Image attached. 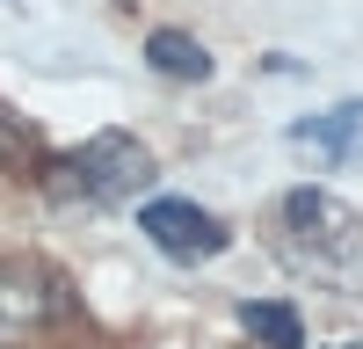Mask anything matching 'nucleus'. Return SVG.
Instances as JSON below:
<instances>
[{
	"mask_svg": "<svg viewBox=\"0 0 363 349\" xmlns=\"http://www.w3.org/2000/svg\"><path fill=\"white\" fill-rule=\"evenodd\" d=\"M269 240L298 277H313L327 291H356L363 284V218L327 189H291L269 211Z\"/></svg>",
	"mask_w": 363,
	"mask_h": 349,
	"instance_id": "1",
	"label": "nucleus"
},
{
	"mask_svg": "<svg viewBox=\"0 0 363 349\" xmlns=\"http://www.w3.org/2000/svg\"><path fill=\"white\" fill-rule=\"evenodd\" d=\"M240 328H247L262 349H306V320H298V306H277V299H247V306H240Z\"/></svg>",
	"mask_w": 363,
	"mask_h": 349,
	"instance_id": "7",
	"label": "nucleus"
},
{
	"mask_svg": "<svg viewBox=\"0 0 363 349\" xmlns=\"http://www.w3.org/2000/svg\"><path fill=\"white\" fill-rule=\"evenodd\" d=\"M58 291L44 270H29V262H0V349H29L44 328H51V313H58Z\"/></svg>",
	"mask_w": 363,
	"mask_h": 349,
	"instance_id": "4",
	"label": "nucleus"
},
{
	"mask_svg": "<svg viewBox=\"0 0 363 349\" xmlns=\"http://www.w3.org/2000/svg\"><path fill=\"white\" fill-rule=\"evenodd\" d=\"M138 226H145V240H153L167 262H218L225 255V218H211L203 204H189V196H145L138 204Z\"/></svg>",
	"mask_w": 363,
	"mask_h": 349,
	"instance_id": "3",
	"label": "nucleus"
},
{
	"mask_svg": "<svg viewBox=\"0 0 363 349\" xmlns=\"http://www.w3.org/2000/svg\"><path fill=\"white\" fill-rule=\"evenodd\" d=\"M291 138L306 145L320 160H349L363 145V109H327V116H306V124H291Z\"/></svg>",
	"mask_w": 363,
	"mask_h": 349,
	"instance_id": "5",
	"label": "nucleus"
},
{
	"mask_svg": "<svg viewBox=\"0 0 363 349\" xmlns=\"http://www.w3.org/2000/svg\"><path fill=\"white\" fill-rule=\"evenodd\" d=\"M335 349H363V342H335Z\"/></svg>",
	"mask_w": 363,
	"mask_h": 349,
	"instance_id": "9",
	"label": "nucleus"
},
{
	"mask_svg": "<svg viewBox=\"0 0 363 349\" xmlns=\"http://www.w3.org/2000/svg\"><path fill=\"white\" fill-rule=\"evenodd\" d=\"M145 66H153L160 80H211V51L196 44V37H182V29H153L145 37Z\"/></svg>",
	"mask_w": 363,
	"mask_h": 349,
	"instance_id": "6",
	"label": "nucleus"
},
{
	"mask_svg": "<svg viewBox=\"0 0 363 349\" xmlns=\"http://www.w3.org/2000/svg\"><path fill=\"white\" fill-rule=\"evenodd\" d=\"M145 182H153V153L131 131H102L73 153L44 160V189L58 204H80V211H116V204L145 196Z\"/></svg>",
	"mask_w": 363,
	"mask_h": 349,
	"instance_id": "2",
	"label": "nucleus"
},
{
	"mask_svg": "<svg viewBox=\"0 0 363 349\" xmlns=\"http://www.w3.org/2000/svg\"><path fill=\"white\" fill-rule=\"evenodd\" d=\"M0 174H44V145H37V124L15 109H0Z\"/></svg>",
	"mask_w": 363,
	"mask_h": 349,
	"instance_id": "8",
	"label": "nucleus"
}]
</instances>
